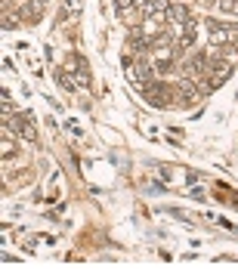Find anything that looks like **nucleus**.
<instances>
[{
  "label": "nucleus",
  "instance_id": "obj_1",
  "mask_svg": "<svg viewBox=\"0 0 238 278\" xmlns=\"http://www.w3.org/2000/svg\"><path fill=\"white\" fill-rule=\"evenodd\" d=\"M192 16H189V6L179 3V0H170V6H167V22L170 25H186Z\"/></svg>",
  "mask_w": 238,
  "mask_h": 278
},
{
  "label": "nucleus",
  "instance_id": "obj_2",
  "mask_svg": "<svg viewBox=\"0 0 238 278\" xmlns=\"http://www.w3.org/2000/svg\"><path fill=\"white\" fill-rule=\"evenodd\" d=\"M40 9H44V3H34V0H28V3L22 6L19 16H22L25 22H37V19H40Z\"/></svg>",
  "mask_w": 238,
  "mask_h": 278
},
{
  "label": "nucleus",
  "instance_id": "obj_3",
  "mask_svg": "<svg viewBox=\"0 0 238 278\" xmlns=\"http://www.w3.org/2000/svg\"><path fill=\"white\" fill-rule=\"evenodd\" d=\"M56 83H59L62 90H75V83L68 80V74H65V71H56Z\"/></svg>",
  "mask_w": 238,
  "mask_h": 278
},
{
  "label": "nucleus",
  "instance_id": "obj_4",
  "mask_svg": "<svg viewBox=\"0 0 238 278\" xmlns=\"http://www.w3.org/2000/svg\"><path fill=\"white\" fill-rule=\"evenodd\" d=\"M83 0H65V12H80Z\"/></svg>",
  "mask_w": 238,
  "mask_h": 278
},
{
  "label": "nucleus",
  "instance_id": "obj_5",
  "mask_svg": "<svg viewBox=\"0 0 238 278\" xmlns=\"http://www.w3.org/2000/svg\"><path fill=\"white\" fill-rule=\"evenodd\" d=\"M229 47L238 50V25H229Z\"/></svg>",
  "mask_w": 238,
  "mask_h": 278
},
{
  "label": "nucleus",
  "instance_id": "obj_6",
  "mask_svg": "<svg viewBox=\"0 0 238 278\" xmlns=\"http://www.w3.org/2000/svg\"><path fill=\"white\" fill-rule=\"evenodd\" d=\"M12 151H16V142H12V139H3V158H12Z\"/></svg>",
  "mask_w": 238,
  "mask_h": 278
},
{
  "label": "nucleus",
  "instance_id": "obj_7",
  "mask_svg": "<svg viewBox=\"0 0 238 278\" xmlns=\"http://www.w3.org/2000/svg\"><path fill=\"white\" fill-rule=\"evenodd\" d=\"M115 6H118V12H124V9L136 6V0H115Z\"/></svg>",
  "mask_w": 238,
  "mask_h": 278
},
{
  "label": "nucleus",
  "instance_id": "obj_8",
  "mask_svg": "<svg viewBox=\"0 0 238 278\" xmlns=\"http://www.w3.org/2000/svg\"><path fill=\"white\" fill-rule=\"evenodd\" d=\"M3 28H6V31H16V28H19V19H9V16H3Z\"/></svg>",
  "mask_w": 238,
  "mask_h": 278
},
{
  "label": "nucleus",
  "instance_id": "obj_9",
  "mask_svg": "<svg viewBox=\"0 0 238 278\" xmlns=\"http://www.w3.org/2000/svg\"><path fill=\"white\" fill-rule=\"evenodd\" d=\"M37 3H44V6H47V3H50V0H37Z\"/></svg>",
  "mask_w": 238,
  "mask_h": 278
}]
</instances>
